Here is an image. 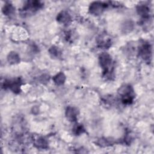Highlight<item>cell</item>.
Returning <instances> with one entry per match:
<instances>
[{
  "label": "cell",
  "mask_w": 154,
  "mask_h": 154,
  "mask_svg": "<svg viewBox=\"0 0 154 154\" xmlns=\"http://www.w3.org/2000/svg\"><path fill=\"white\" fill-rule=\"evenodd\" d=\"M99 63L106 77H111L112 73V61L111 56L105 52L99 56Z\"/></svg>",
  "instance_id": "1"
},
{
  "label": "cell",
  "mask_w": 154,
  "mask_h": 154,
  "mask_svg": "<svg viewBox=\"0 0 154 154\" xmlns=\"http://www.w3.org/2000/svg\"><path fill=\"white\" fill-rule=\"evenodd\" d=\"M106 5L100 2H94L91 4L89 7V11L91 14L94 15H99L104 10Z\"/></svg>",
  "instance_id": "2"
},
{
  "label": "cell",
  "mask_w": 154,
  "mask_h": 154,
  "mask_svg": "<svg viewBox=\"0 0 154 154\" xmlns=\"http://www.w3.org/2000/svg\"><path fill=\"white\" fill-rule=\"evenodd\" d=\"M118 93L123 97H134V90L130 85H123L118 90Z\"/></svg>",
  "instance_id": "3"
},
{
  "label": "cell",
  "mask_w": 154,
  "mask_h": 154,
  "mask_svg": "<svg viewBox=\"0 0 154 154\" xmlns=\"http://www.w3.org/2000/svg\"><path fill=\"white\" fill-rule=\"evenodd\" d=\"M140 55L144 60H149L151 57V47L148 43H143L139 48Z\"/></svg>",
  "instance_id": "4"
},
{
  "label": "cell",
  "mask_w": 154,
  "mask_h": 154,
  "mask_svg": "<svg viewBox=\"0 0 154 154\" xmlns=\"http://www.w3.org/2000/svg\"><path fill=\"white\" fill-rule=\"evenodd\" d=\"M77 109L73 106H68L66 111V116L67 119L71 122H74L77 119Z\"/></svg>",
  "instance_id": "5"
},
{
  "label": "cell",
  "mask_w": 154,
  "mask_h": 154,
  "mask_svg": "<svg viewBox=\"0 0 154 154\" xmlns=\"http://www.w3.org/2000/svg\"><path fill=\"white\" fill-rule=\"evenodd\" d=\"M57 19L58 22L63 24H67L70 21L71 17L68 12L66 11H62L58 14Z\"/></svg>",
  "instance_id": "6"
},
{
  "label": "cell",
  "mask_w": 154,
  "mask_h": 154,
  "mask_svg": "<svg viewBox=\"0 0 154 154\" xmlns=\"http://www.w3.org/2000/svg\"><path fill=\"white\" fill-rule=\"evenodd\" d=\"M137 12L139 15L143 17L144 19L149 18V8L145 5H140L137 8Z\"/></svg>",
  "instance_id": "7"
},
{
  "label": "cell",
  "mask_w": 154,
  "mask_h": 154,
  "mask_svg": "<svg viewBox=\"0 0 154 154\" xmlns=\"http://www.w3.org/2000/svg\"><path fill=\"white\" fill-rule=\"evenodd\" d=\"M54 82L57 85H63L66 81V76L63 72H59L53 78Z\"/></svg>",
  "instance_id": "8"
},
{
  "label": "cell",
  "mask_w": 154,
  "mask_h": 154,
  "mask_svg": "<svg viewBox=\"0 0 154 154\" xmlns=\"http://www.w3.org/2000/svg\"><path fill=\"white\" fill-rule=\"evenodd\" d=\"M134 23L131 20L125 21L122 25V30L124 33H129L134 29Z\"/></svg>",
  "instance_id": "9"
},
{
  "label": "cell",
  "mask_w": 154,
  "mask_h": 154,
  "mask_svg": "<svg viewBox=\"0 0 154 154\" xmlns=\"http://www.w3.org/2000/svg\"><path fill=\"white\" fill-rule=\"evenodd\" d=\"M7 60L11 64H17L20 61V57L17 53L11 52L7 56Z\"/></svg>",
  "instance_id": "10"
},
{
  "label": "cell",
  "mask_w": 154,
  "mask_h": 154,
  "mask_svg": "<svg viewBox=\"0 0 154 154\" xmlns=\"http://www.w3.org/2000/svg\"><path fill=\"white\" fill-rule=\"evenodd\" d=\"M34 145L37 148L45 149L48 147V142L45 138L42 137H40L35 140Z\"/></svg>",
  "instance_id": "11"
},
{
  "label": "cell",
  "mask_w": 154,
  "mask_h": 154,
  "mask_svg": "<svg viewBox=\"0 0 154 154\" xmlns=\"http://www.w3.org/2000/svg\"><path fill=\"white\" fill-rule=\"evenodd\" d=\"M2 11L4 14L7 15V16H10L11 15L14 11V7L10 4H6L4 6L3 8H2Z\"/></svg>",
  "instance_id": "12"
},
{
  "label": "cell",
  "mask_w": 154,
  "mask_h": 154,
  "mask_svg": "<svg viewBox=\"0 0 154 154\" xmlns=\"http://www.w3.org/2000/svg\"><path fill=\"white\" fill-rule=\"evenodd\" d=\"M73 132H74L75 134L79 135H80L81 134L83 133V132L84 131V127L82 126V125H80V124H76V125H75V126H73Z\"/></svg>",
  "instance_id": "13"
},
{
  "label": "cell",
  "mask_w": 154,
  "mask_h": 154,
  "mask_svg": "<svg viewBox=\"0 0 154 154\" xmlns=\"http://www.w3.org/2000/svg\"><path fill=\"white\" fill-rule=\"evenodd\" d=\"M49 54L54 57H58L60 54V51L58 48L55 46L51 47L49 50Z\"/></svg>",
  "instance_id": "14"
},
{
  "label": "cell",
  "mask_w": 154,
  "mask_h": 154,
  "mask_svg": "<svg viewBox=\"0 0 154 154\" xmlns=\"http://www.w3.org/2000/svg\"><path fill=\"white\" fill-rule=\"evenodd\" d=\"M97 143L98 144V145H100V146H109L110 143L108 141V140L106 139V138H100L99 139Z\"/></svg>",
  "instance_id": "15"
},
{
  "label": "cell",
  "mask_w": 154,
  "mask_h": 154,
  "mask_svg": "<svg viewBox=\"0 0 154 154\" xmlns=\"http://www.w3.org/2000/svg\"><path fill=\"white\" fill-rule=\"evenodd\" d=\"M49 79V76L46 75H42L40 76V81L42 82H45L48 81V80Z\"/></svg>",
  "instance_id": "16"
}]
</instances>
